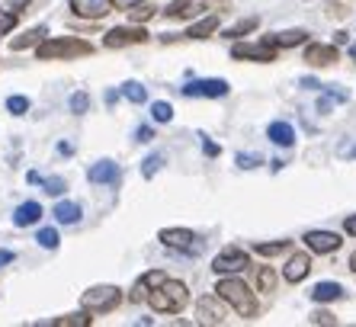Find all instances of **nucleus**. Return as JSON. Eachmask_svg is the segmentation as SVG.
I'll return each mask as SVG.
<instances>
[{
  "mask_svg": "<svg viewBox=\"0 0 356 327\" xmlns=\"http://www.w3.org/2000/svg\"><path fill=\"white\" fill-rule=\"evenodd\" d=\"M151 138H154V131H151L148 125H141V129L135 131V141H141V145H145V141H151Z\"/></svg>",
  "mask_w": 356,
  "mask_h": 327,
  "instance_id": "nucleus-42",
  "label": "nucleus"
},
{
  "mask_svg": "<svg viewBox=\"0 0 356 327\" xmlns=\"http://www.w3.org/2000/svg\"><path fill=\"white\" fill-rule=\"evenodd\" d=\"M129 17H132L135 23H145V19H151V17H154V7H141V3H138V7H132V10H129Z\"/></svg>",
  "mask_w": 356,
  "mask_h": 327,
  "instance_id": "nucleus-35",
  "label": "nucleus"
},
{
  "mask_svg": "<svg viewBox=\"0 0 356 327\" xmlns=\"http://www.w3.org/2000/svg\"><path fill=\"white\" fill-rule=\"evenodd\" d=\"M39 61H65V58H87L93 55V45L83 39H71V35H61V39H42L39 49H35Z\"/></svg>",
  "mask_w": 356,
  "mask_h": 327,
  "instance_id": "nucleus-3",
  "label": "nucleus"
},
{
  "mask_svg": "<svg viewBox=\"0 0 356 327\" xmlns=\"http://www.w3.org/2000/svg\"><path fill=\"white\" fill-rule=\"evenodd\" d=\"M257 286H260V292H273L276 289V273L270 266H260L257 270Z\"/></svg>",
  "mask_w": 356,
  "mask_h": 327,
  "instance_id": "nucleus-29",
  "label": "nucleus"
},
{
  "mask_svg": "<svg viewBox=\"0 0 356 327\" xmlns=\"http://www.w3.org/2000/svg\"><path fill=\"white\" fill-rule=\"evenodd\" d=\"M138 3H145V0H113V7H119V10H132Z\"/></svg>",
  "mask_w": 356,
  "mask_h": 327,
  "instance_id": "nucleus-43",
  "label": "nucleus"
},
{
  "mask_svg": "<svg viewBox=\"0 0 356 327\" xmlns=\"http://www.w3.org/2000/svg\"><path fill=\"white\" fill-rule=\"evenodd\" d=\"M353 55H356V45H353Z\"/></svg>",
  "mask_w": 356,
  "mask_h": 327,
  "instance_id": "nucleus-50",
  "label": "nucleus"
},
{
  "mask_svg": "<svg viewBox=\"0 0 356 327\" xmlns=\"http://www.w3.org/2000/svg\"><path fill=\"white\" fill-rule=\"evenodd\" d=\"M35 241H39L42 247H49V250H55V247H58V231H55V228H42Z\"/></svg>",
  "mask_w": 356,
  "mask_h": 327,
  "instance_id": "nucleus-32",
  "label": "nucleus"
},
{
  "mask_svg": "<svg viewBox=\"0 0 356 327\" xmlns=\"http://www.w3.org/2000/svg\"><path fill=\"white\" fill-rule=\"evenodd\" d=\"M202 151H206L209 157H216L218 154V145H216V141H209V138H202Z\"/></svg>",
  "mask_w": 356,
  "mask_h": 327,
  "instance_id": "nucleus-44",
  "label": "nucleus"
},
{
  "mask_svg": "<svg viewBox=\"0 0 356 327\" xmlns=\"http://www.w3.org/2000/svg\"><path fill=\"white\" fill-rule=\"evenodd\" d=\"M312 324H337V318H334L331 311H315V314H312Z\"/></svg>",
  "mask_w": 356,
  "mask_h": 327,
  "instance_id": "nucleus-40",
  "label": "nucleus"
},
{
  "mask_svg": "<svg viewBox=\"0 0 356 327\" xmlns=\"http://www.w3.org/2000/svg\"><path fill=\"white\" fill-rule=\"evenodd\" d=\"M266 135H270L273 145H282V147H289L292 141H296V131H292L289 122H273L270 129H266Z\"/></svg>",
  "mask_w": 356,
  "mask_h": 327,
  "instance_id": "nucleus-18",
  "label": "nucleus"
},
{
  "mask_svg": "<svg viewBox=\"0 0 356 327\" xmlns=\"http://www.w3.org/2000/svg\"><path fill=\"white\" fill-rule=\"evenodd\" d=\"M334 103H347V90H340V87H327V97L318 99V113H327Z\"/></svg>",
  "mask_w": 356,
  "mask_h": 327,
  "instance_id": "nucleus-23",
  "label": "nucleus"
},
{
  "mask_svg": "<svg viewBox=\"0 0 356 327\" xmlns=\"http://www.w3.org/2000/svg\"><path fill=\"white\" fill-rule=\"evenodd\" d=\"M257 23H260L257 17H248V19H241L238 26H232V29H225V35H228V39H238V35H248V33H254V29H257Z\"/></svg>",
  "mask_w": 356,
  "mask_h": 327,
  "instance_id": "nucleus-24",
  "label": "nucleus"
},
{
  "mask_svg": "<svg viewBox=\"0 0 356 327\" xmlns=\"http://www.w3.org/2000/svg\"><path fill=\"white\" fill-rule=\"evenodd\" d=\"M141 42H148V33L141 26H116L103 35L106 49H125V45H141Z\"/></svg>",
  "mask_w": 356,
  "mask_h": 327,
  "instance_id": "nucleus-5",
  "label": "nucleus"
},
{
  "mask_svg": "<svg viewBox=\"0 0 356 327\" xmlns=\"http://www.w3.org/2000/svg\"><path fill=\"white\" fill-rule=\"evenodd\" d=\"M196 314H199V324H225L222 298H218V295H206V298H199Z\"/></svg>",
  "mask_w": 356,
  "mask_h": 327,
  "instance_id": "nucleus-11",
  "label": "nucleus"
},
{
  "mask_svg": "<svg viewBox=\"0 0 356 327\" xmlns=\"http://www.w3.org/2000/svg\"><path fill=\"white\" fill-rule=\"evenodd\" d=\"M343 228H347V234H353V237H356V215H350V218L343 221Z\"/></svg>",
  "mask_w": 356,
  "mask_h": 327,
  "instance_id": "nucleus-45",
  "label": "nucleus"
},
{
  "mask_svg": "<svg viewBox=\"0 0 356 327\" xmlns=\"http://www.w3.org/2000/svg\"><path fill=\"white\" fill-rule=\"evenodd\" d=\"M87 106H90V97H87V93H71V109H74V113H87Z\"/></svg>",
  "mask_w": 356,
  "mask_h": 327,
  "instance_id": "nucleus-36",
  "label": "nucleus"
},
{
  "mask_svg": "<svg viewBox=\"0 0 356 327\" xmlns=\"http://www.w3.org/2000/svg\"><path fill=\"white\" fill-rule=\"evenodd\" d=\"M308 273H312V257L308 254H292L289 263H286V270H282V276H286V282H302Z\"/></svg>",
  "mask_w": 356,
  "mask_h": 327,
  "instance_id": "nucleus-14",
  "label": "nucleus"
},
{
  "mask_svg": "<svg viewBox=\"0 0 356 327\" xmlns=\"http://www.w3.org/2000/svg\"><path fill=\"white\" fill-rule=\"evenodd\" d=\"M305 244H308V250H315V254H334L340 247V234H334V231H308Z\"/></svg>",
  "mask_w": 356,
  "mask_h": 327,
  "instance_id": "nucleus-12",
  "label": "nucleus"
},
{
  "mask_svg": "<svg viewBox=\"0 0 356 327\" xmlns=\"http://www.w3.org/2000/svg\"><path fill=\"white\" fill-rule=\"evenodd\" d=\"M302 87H305V90H318V87H321V83H318L315 77H305V81H302Z\"/></svg>",
  "mask_w": 356,
  "mask_h": 327,
  "instance_id": "nucleus-46",
  "label": "nucleus"
},
{
  "mask_svg": "<svg viewBox=\"0 0 356 327\" xmlns=\"http://www.w3.org/2000/svg\"><path fill=\"white\" fill-rule=\"evenodd\" d=\"M45 193H49V196H61V193H65V180H61V177L45 180Z\"/></svg>",
  "mask_w": 356,
  "mask_h": 327,
  "instance_id": "nucleus-38",
  "label": "nucleus"
},
{
  "mask_svg": "<svg viewBox=\"0 0 356 327\" xmlns=\"http://www.w3.org/2000/svg\"><path fill=\"white\" fill-rule=\"evenodd\" d=\"M232 58H244V61H273L276 58V45L273 42H257V45H234L232 49Z\"/></svg>",
  "mask_w": 356,
  "mask_h": 327,
  "instance_id": "nucleus-8",
  "label": "nucleus"
},
{
  "mask_svg": "<svg viewBox=\"0 0 356 327\" xmlns=\"http://www.w3.org/2000/svg\"><path fill=\"white\" fill-rule=\"evenodd\" d=\"M343 154H347V157H356V145H353V147H343Z\"/></svg>",
  "mask_w": 356,
  "mask_h": 327,
  "instance_id": "nucleus-48",
  "label": "nucleus"
},
{
  "mask_svg": "<svg viewBox=\"0 0 356 327\" xmlns=\"http://www.w3.org/2000/svg\"><path fill=\"white\" fill-rule=\"evenodd\" d=\"M55 327H87L90 324V318H87V308L81 311V314H65V318H58V321H51Z\"/></svg>",
  "mask_w": 356,
  "mask_h": 327,
  "instance_id": "nucleus-28",
  "label": "nucleus"
},
{
  "mask_svg": "<svg viewBox=\"0 0 356 327\" xmlns=\"http://www.w3.org/2000/svg\"><path fill=\"white\" fill-rule=\"evenodd\" d=\"M350 266H353V270H356V254H353V257H350Z\"/></svg>",
  "mask_w": 356,
  "mask_h": 327,
  "instance_id": "nucleus-49",
  "label": "nucleus"
},
{
  "mask_svg": "<svg viewBox=\"0 0 356 327\" xmlns=\"http://www.w3.org/2000/svg\"><path fill=\"white\" fill-rule=\"evenodd\" d=\"M190 302V289L183 286L180 279H161L158 286L148 292V305L161 314H177Z\"/></svg>",
  "mask_w": 356,
  "mask_h": 327,
  "instance_id": "nucleus-1",
  "label": "nucleus"
},
{
  "mask_svg": "<svg viewBox=\"0 0 356 327\" xmlns=\"http://www.w3.org/2000/svg\"><path fill=\"white\" fill-rule=\"evenodd\" d=\"M312 298H315V302H337V298H343V289H340L337 282H318V286L312 289Z\"/></svg>",
  "mask_w": 356,
  "mask_h": 327,
  "instance_id": "nucleus-20",
  "label": "nucleus"
},
{
  "mask_svg": "<svg viewBox=\"0 0 356 327\" xmlns=\"http://www.w3.org/2000/svg\"><path fill=\"white\" fill-rule=\"evenodd\" d=\"M151 115H154V122H170V119H174V109H170V103L158 99V103L151 106Z\"/></svg>",
  "mask_w": 356,
  "mask_h": 327,
  "instance_id": "nucleus-31",
  "label": "nucleus"
},
{
  "mask_svg": "<svg viewBox=\"0 0 356 327\" xmlns=\"http://www.w3.org/2000/svg\"><path fill=\"white\" fill-rule=\"evenodd\" d=\"M55 218H58L61 225H74V221H81V205L77 202H58L55 205Z\"/></svg>",
  "mask_w": 356,
  "mask_h": 327,
  "instance_id": "nucleus-21",
  "label": "nucleus"
},
{
  "mask_svg": "<svg viewBox=\"0 0 356 327\" xmlns=\"http://www.w3.org/2000/svg\"><path fill=\"white\" fill-rule=\"evenodd\" d=\"M71 10L83 19H103L113 10V0H71Z\"/></svg>",
  "mask_w": 356,
  "mask_h": 327,
  "instance_id": "nucleus-13",
  "label": "nucleus"
},
{
  "mask_svg": "<svg viewBox=\"0 0 356 327\" xmlns=\"http://www.w3.org/2000/svg\"><path fill=\"white\" fill-rule=\"evenodd\" d=\"M305 61L315 67H327L337 61V49L334 45H308L305 49Z\"/></svg>",
  "mask_w": 356,
  "mask_h": 327,
  "instance_id": "nucleus-15",
  "label": "nucleus"
},
{
  "mask_svg": "<svg viewBox=\"0 0 356 327\" xmlns=\"http://www.w3.org/2000/svg\"><path fill=\"white\" fill-rule=\"evenodd\" d=\"M305 39H308L305 29H286V33H276L273 39H266V42H273L276 49H292V45H302Z\"/></svg>",
  "mask_w": 356,
  "mask_h": 327,
  "instance_id": "nucleus-17",
  "label": "nucleus"
},
{
  "mask_svg": "<svg viewBox=\"0 0 356 327\" xmlns=\"http://www.w3.org/2000/svg\"><path fill=\"white\" fill-rule=\"evenodd\" d=\"M7 109H10L13 115H23L26 109H29V99H26V97H10V99H7Z\"/></svg>",
  "mask_w": 356,
  "mask_h": 327,
  "instance_id": "nucleus-34",
  "label": "nucleus"
},
{
  "mask_svg": "<svg viewBox=\"0 0 356 327\" xmlns=\"http://www.w3.org/2000/svg\"><path fill=\"white\" fill-rule=\"evenodd\" d=\"M190 13H193V0H174L164 10V17H170V19H183V17H190Z\"/></svg>",
  "mask_w": 356,
  "mask_h": 327,
  "instance_id": "nucleus-25",
  "label": "nucleus"
},
{
  "mask_svg": "<svg viewBox=\"0 0 356 327\" xmlns=\"http://www.w3.org/2000/svg\"><path fill=\"white\" fill-rule=\"evenodd\" d=\"M218 29V17H206V19H199L196 26H190V39H206V35H212Z\"/></svg>",
  "mask_w": 356,
  "mask_h": 327,
  "instance_id": "nucleus-22",
  "label": "nucleus"
},
{
  "mask_svg": "<svg viewBox=\"0 0 356 327\" xmlns=\"http://www.w3.org/2000/svg\"><path fill=\"white\" fill-rule=\"evenodd\" d=\"M202 7H209V10H218V13H225V10L232 7L228 0H202Z\"/></svg>",
  "mask_w": 356,
  "mask_h": 327,
  "instance_id": "nucleus-41",
  "label": "nucleus"
},
{
  "mask_svg": "<svg viewBox=\"0 0 356 327\" xmlns=\"http://www.w3.org/2000/svg\"><path fill=\"white\" fill-rule=\"evenodd\" d=\"M39 218H42V205L39 202H23L17 212H13V221H17L19 228H26V225H35Z\"/></svg>",
  "mask_w": 356,
  "mask_h": 327,
  "instance_id": "nucleus-16",
  "label": "nucleus"
},
{
  "mask_svg": "<svg viewBox=\"0 0 356 327\" xmlns=\"http://www.w3.org/2000/svg\"><path fill=\"white\" fill-rule=\"evenodd\" d=\"M148 292H151V282H148V276H141L138 282L132 286V295H129V302H148Z\"/></svg>",
  "mask_w": 356,
  "mask_h": 327,
  "instance_id": "nucleus-30",
  "label": "nucleus"
},
{
  "mask_svg": "<svg viewBox=\"0 0 356 327\" xmlns=\"http://www.w3.org/2000/svg\"><path fill=\"white\" fill-rule=\"evenodd\" d=\"M119 302H122V292H119L116 286H93L83 292L81 305L87 311H97V314H106V311L119 308Z\"/></svg>",
  "mask_w": 356,
  "mask_h": 327,
  "instance_id": "nucleus-4",
  "label": "nucleus"
},
{
  "mask_svg": "<svg viewBox=\"0 0 356 327\" xmlns=\"http://www.w3.org/2000/svg\"><path fill=\"white\" fill-rule=\"evenodd\" d=\"M250 266V257L241 250V247H225L222 254L212 260V270L222 273V276H228V273H241Z\"/></svg>",
  "mask_w": 356,
  "mask_h": 327,
  "instance_id": "nucleus-6",
  "label": "nucleus"
},
{
  "mask_svg": "<svg viewBox=\"0 0 356 327\" xmlns=\"http://www.w3.org/2000/svg\"><path fill=\"white\" fill-rule=\"evenodd\" d=\"M161 164H164V157H161V154H151L148 161H145V167H141V173H145V177L151 180V177L161 170Z\"/></svg>",
  "mask_w": 356,
  "mask_h": 327,
  "instance_id": "nucleus-33",
  "label": "nucleus"
},
{
  "mask_svg": "<svg viewBox=\"0 0 356 327\" xmlns=\"http://www.w3.org/2000/svg\"><path fill=\"white\" fill-rule=\"evenodd\" d=\"M161 241L167 247H174V250H186V254H199L202 244H199V237L193 234L190 228H164L161 231Z\"/></svg>",
  "mask_w": 356,
  "mask_h": 327,
  "instance_id": "nucleus-7",
  "label": "nucleus"
},
{
  "mask_svg": "<svg viewBox=\"0 0 356 327\" xmlns=\"http://www.w3.org/2000/svg\"><path fill=\"white\" fill-rule=\"evenodd\" d=\"M238 167L241 170H254V167H260V154H238Z\"/></svg>",
  "mask_w": 356,
  "mask_h": 327,
  "instance_id": "nucleus-37",
  "label": "nucleus"
},
{
  "mask_svg": "<svg viewBox=\"0 0 356 327\" xmlns=\"http://www.w3.org/2000/svg\"><path fill=\"white\" fill-rule=\"evenodd\" d=\"M218 298L228 302L234 311H238L241 318H257V295L248 289V282H241V279H222L216 286Z\"/></svg>",
  "mask_w": 356,
  "mask_h": 327,
  "instance_id": "nucleus-2",
  "label": "nucleus"
},
{
  "mask_svg": "<svg viewBox=\"0 0 356 327\" xmlns=\"http://www.w3.org/2000/svg\"><path fill=\"white\" fill-rule=\"evenodd\" d=\"M228 81H218V77H209V81H190L183 87L186 97H228Z\"/></svg>",
  "mask_w": 356,
  "mask_h": 327,
  "instance_id": "nucleus-9",
  "label": "nucleus"
},
{
  "mask_svg": "<svg viewBox=\"0 0 356 327\" xmlns=\"http://www.w3.org/2000/svg\"><path fill=\"white\" fill-rule=\"evenodd\" d=\"M122 97L129 99V103H145V99H148V93H145V87H141V83L129 81V83H122Z\"/></svg>",
  "mask_w": 356,
  "mask_h": 327,
  "instance_id": "nucleus-26",
  "label": "nucleus"
},
{
  "mask_svg": "<svg viewBox=\"0 0 356 327\" xmlns=\"http://www.w3.org/2000/svg\"><path fill=\"white\" fill-rule=\"evenodd\" d=\"M292 247V241H273V244H257V254L260 257H280V254H286Z\"/></svg>",
  "mask_w": 356,
  "mask_h": 327,
  "instance_id": "nucleus-27",
  "label": "nucleus"
},
{
  "mask_svg": "<svg viewBox=\"0 0 356 327\" xmlns=\"http://www.w3.org/2000/svg\"><path fill=\"white\" fill-rule=\"evenodd\" d=\"M13 26H17V17H13V13H7V10H0V35H7Z\"/></svg>",
  "mask_w": 356,
  "mask_h": 327,
  "instance_id": "nucleus-39",
  "label": "nucleus"
},
{
  "mask_svg": "<svg viewBox=\"0 0 356 327\" xmlns=\"http://www.w3.org/2000/svg\"><path fill=\"white\" fill-rule=\"evenodd\" d=\"M13 260V254H10V250H0V266H3V263H10Z\"/></svg>",
  "mask_w": 356,
  "mask_h": 327,
  "instance_id": "nucleus-47",
  "label": "nucleus"
},
{
  "mask_svg": "<svg viewBox=\"0 0 356 327\" xmlns=\"http://www.w3.org/2000/svg\"><path fill=\"white\" fill-rule=\"evenodd\" d=\"M45 39V26H35V29H29V33L17 35V39L10 42V49L13 51H23V49H33V45H39V42Z\"/></svg>",
  "mask_w": 356,
  "mask_h": 327,
  "instance_id": "nucleus-19",
  "label": "nucleus"
},
{
  "mask_svg": "<svg viewBox=\"0 0 356 327\" xmlns=\"http://www.w3.org/2000/svg\"><path fill=\"white\" fill-rule=\"evenodd\" d=\"M87 177H90V183H97V186H119L122 170H119V164H113V161H97Z\"/></svg>",
  "mask_w": 356,
  "mask_h": 327,
  "instance_id": "nucleus-10",
  "label": "nucleus"
}]
</instances>
